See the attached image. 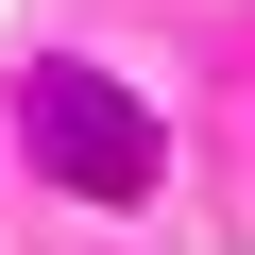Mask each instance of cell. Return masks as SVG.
<instances>
[{
    "mask_svg": "<svg viewBox=\"0 0 255 255\" xmlns=\"http://www.w3.org/2000/svg\"><path fill=\"white\" fill-rule=\"evenodd\" d=\"M17 136H34V170H51V187H85V204H136V187L170 170L153 102L119 85V68H34V85H17Z\"/></svg>",
    "mask_w": 255,
    "mask_h": 255,
    "instance_id": "1",
    "label": "cell"
}]
</instances>
